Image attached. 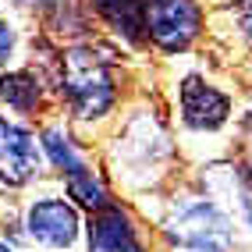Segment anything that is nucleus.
I'll list each match as a JSON object with an SVG mask.
<instances>
[{"label": "nucleus", "instance_id": "obj_10", "mask_svg": "<svg viewBox=\"0 0 252 252\" xmlns=\"http://www.w3.org/2000/svg\"><path fill=\"white\" fill-rule=\"evenodd\" d=\"M0 99L11 103L14 110H32L39 99V82L32 78L29 71H14L0 78Z\"/></svg>", "mask_w": 252, "mask_h": 252}, {"label": "nucleus", "instance_id": "obj_1", "mask_svg": "<svg viewBox=\"0 0 252 252\" xmlns=\"http://www.w3.org/2000/svg\"><path fill=\"white\" fill-rule=\"evenodd\" d=\"M64 96L78 117H103L114 103L110 64L93 46H75L64 54Z\"/></svg>", "mask_w": 252, "mask_h": 252}, {"label": "nucleus", "instance_id": "obj_9", "mask_svg": "<svg viewBox=\"0 0 252 252\" xmlns=\"http://www.w3.org/2000/svg\"><path fill=\"white\" fill-rule=\"evenodd\" d=\"M43 146H46L50 160H54V163L61 167V171H64V178H75V174L86 171V160H82V157L75 153L71 139L64 135L61 128H46V131H43Z\"/></svg>", "mask_w": 252, "mask_h": 252}, {"label": "nucleus", "instance_id": "obj_3", "mask_svg": "<svg viewBox=\"0 0 252 252\" xmlns=\"http://www.w3.org/2000/svg\"><path fill=\"white\" fill-rule=\"evenodd\" d=\"M199 25H203V14L195 0H146V29L167 54L189 46L199 36Z\"/></svg>", "mask_w": 252, "mask_h": 252}, {"label": "nucleus", "instance_id": "obj_5", "mask_svg": "<svg viewBox=\"0 0 252 252\" xmlns=\"http://www.w3.org/2000/svg\"><path fill=\"white\" fill-rule=\"evenodd\" d=\"M231 114V99L206 86L199 75H189L181 82V117L195 131H217Z\"/></svg>", "mask_w": 252, "mask_h": 252}, {"label": "nucleus", "instance_id": "obj_13", "mask_svg": "<svg viewBox=\"0 0 252 252\" xmlns=\"http://www.w3.org/2000/svg\"><path fill=\"white\" fill-rule=\"evenodd\" d=\"M0 252H14V249H11V245H4V242H0Z\"/></svg>", "mask_w": 252, "mask_h": 252}, {"label": "nucleus", "instance_id": "obj_7", "mask_svg": "<svg viewBox=\"0 0 252 252\" xmlns=\"http://www.w3.org/2000/svg\"><path fill=\"white\" fill-rule=\"evenodd\" d=\"M89 252H142L131 220L117 210L103 206L89 220Z\"/></svg>", "mask_w": 252, "mask_h": 252}, {"label": "nucleus", "instance_id": "obj_6", "mask_svg": "<svg viewBox=\"0 0 252 252\" xmlns=\"http://www.w3.org/2000/svg\"><path fill=\"white\" fill-rule=\"evenodd\" d=\"M29 234L39 245L50 249H68L78 238V213L64 199H39L29 210Z\"/></svg>", "mask_w": 252, "mask_h": 252}, {"label": "nucleus", "instance_id": "obj_11", "mask_svg": "<svg viewBox=\"0 0 252 252\" xmlns=\"http://www.w3.org/2000/svg\"><path fill=\"white\" fill-rule=\"evenodd\" d=\"M11 50H14V32H11L7 22H0V64H7Z\"/></svg>", "mask_w": 252, "mask_h": 252}, {"label": "nucleus", "instance_id": "obj_8", "mask_svg": "<svg viewBox=\"0 0 252 252\" xmlns=\"http://www.w3.org/2000/svg\"><path fill=\"white\" fill-rule=\"evenodd\" d=\"M93 4L128 43L139 46L146 39V0H93Z\"/></svg>", "mask_w": 252, "mask_h": 252}, {"label": "nucleus", "instance_id": "obj_4", "mask_svg": "<svg viewBox=\"0 0 252 252\" xmlns=\"http://www.w3.org/2000/svg\"><path fill=\"white\" fill-rule=\"evenodd\" d=\"M39 171V149L32 131L0 117V185H25Z\"/></svg>", "mask_w": 252, "mask_h": 252}, {"label": "nucleus", "instance_id": "obj_12", "mask_svg": "<svg viewBox=\"0 0 252 252\" xmlns=\"http://www.w3.org/2000/svg\"><path fill=\"white\" fill-rule=\"evenodd\" d=\"M238 25L252 36V0H242V4H238Z\"/></svg>", "mask_w": 252, "mask_h": 252}, {"label": "nucleus", "instance_id": "obj_2", "mask_svg": "<svg viewBox=\"0 0 252 252\" xmlns=\"http://www.w3.org/2000/svg\"><path fill=\"white\" fill-rule=\"evenodd\" d=\"M167 234L178 249H189V252H231V242H234L231 220L213 203L181 206L167 224Z\"/></svg>", "mask_w": 252, "mask_h": 252}]
</instances>
